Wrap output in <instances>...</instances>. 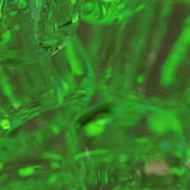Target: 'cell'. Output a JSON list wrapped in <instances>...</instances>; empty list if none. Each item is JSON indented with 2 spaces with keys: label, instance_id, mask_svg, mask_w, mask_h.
Returning <instances> with one entry per match:
<instances>
[{
  "label": "cell",
  "instance_id": "obj_1",
  "mask_svg": "<svg viewBox=\"0 0 190 190\" xmlns=\"http://www.w3.org/2000/svg\"><path fill=\"white\" fill-rule=\"evenodd\" d=\"M146 172H147V174H156V175L164 176V175H167L169 173V166L164 160L153 159L147 164Z\"/></svg>",
  "mask_w": 190,
  "mask_h": 190
},
{
  "label": "cell",
  "instance_id": "obj_2",
  "mask_svg": "<svg viewBox=\"0 0 190 190\" xmlns=\"http://www.w3.org/2000/svg\"><path fill=\"white\" fill-rule=\"evenodd\" d=\"M156 58H157V53L153 51L149 54V56H148V62H149V64H153L155 63Z\"/></svg>",
  "mask_w": 190,
  "mask_h": 190
},
{
  "label": "cell",
  "instance_id": "obj_3",
  "mask_svg": "<svg viewBox=\"0 0 190 190\" xmlns=\"http://www.w3.org/2000/svg\"><path fill=\"white\" fill-rule=\"evenodd\" d=\"M0 125H1V127H2L4 130H8L9 127H10V121L7 120V119H4V120H1Z\"/></svg>",
  "mask_w": 190,
  "mask_h": 190
},
{
  "label": "cell",
  "instance_id": "obj_4",
  "mask_svg": "<svg viewBox=\"0 0 190 190\" xmlns=\"http://www.w3.org/2000/svg\"><path fill=\"white\" fill-rule=\"evenodd\" d=\"M101 130H102V128H100V127H97V124H96V125H93V126H91V127H89V132H91V133H100V132H101Z\"/></svg>",
  "mask_w": 190,
  "mask_h": 190
},
{
  "label": "cell",
  "instance_id": "obj_5",
  "mask_svg": "<svg viewBox=\"0 0 190 190\" xmlns=\"http://www.w3.org/2000/svg\"><path fill=\"white\" fill-rule=\"evenodd\" d=\"M32 173V168H25V169H22L21 171V174L23 176H25V175H29Z\"/></svg>",
  "mask_w": 190,
  "mask_h": 190
},
{
  "label": "cell",
  "instance_id": "obj_6",
  "mask_svg": "<svg viewBox=\"0 0 190 190\" xmlns=\"http://www.w3.org/2000/svg\"><path fill=\"white\" fill-rule=\"evenodd\" d=\"M138 92H140V94H143V88H142V87H139Z\"/></svg>",
  "mask_w": 190,
  "mask_h": 190
},
{
  "label": "cell",
  "instance_id": "obj_7",
  "mask_svg": "<svg viewBox=\"0 0 190 190\" xmlns=\"http://www.w3.org/2000/svg\"><path fill=\"white\" fill-rule=\"evenodd\" d=\"M86 155H87V157H89V151L86 149Z\"/></svg>",
  "mask_w": 190,
  "mask_h": 190
},
{
  "label": "cell",
  "instance_id": "obj_8",
  "mask_svg": "<svg viewBox=\"0 0 190 190\" xmlns=\"http://www.w3.org/2000/svg\"><path fill=\"white\" fill-rule=\"evenodd\" d=\"M102 1H115V0H102Z\"/></svg>",
  "mask_w": 190,
  "mask_h": 190
},
{
  "label": "cell",
  "instance_id": "obj_9",
  "mask_svg": "<svg viewBox=\"0 0 190 190\" xmlns=\"http://www.w3.org/2000/svg\"><path fill=\"white\" fill-rule=\"evenodd\" d=\"M188 164H190V161H188Z\"/></svg>",
  "mask_w": 190,
  "mask_h": 190
}]
</instances>
